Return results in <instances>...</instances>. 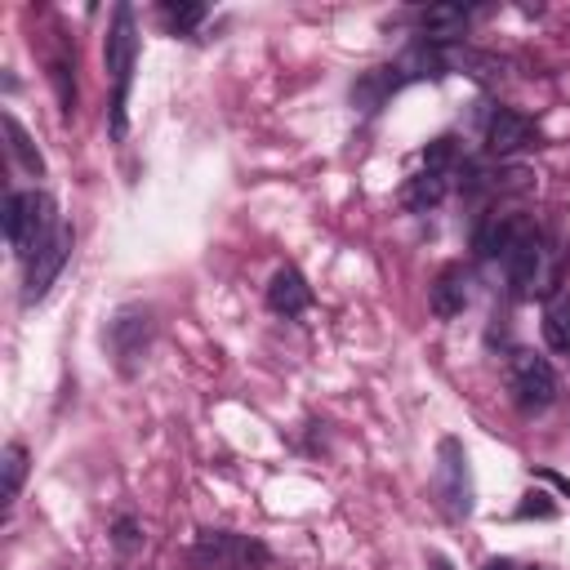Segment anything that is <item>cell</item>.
Wrapping results in <instances>:
<instances>
[{
    "label": "cell",
    "mask_w": 570,
    "mask_h": 570,
    "mask_svg": "<svg viewBox=\"0 0 570 570\" xmlns=\"http://www.w3.org/2000/svg\"><path fill=\"white\" fill-rule=\"evenodd\" d=\"M450 71V62H445V53L436 49V45H428V40H414L401 58H392L387 67H374V71H365L356 85H352V98L365 107V111H374L387 94H396V89H405V85H414V80H441Z\"/></svg>",
    "instance_id": "6da1fadb"
},
{
    "label": "cell",
    "mask_w": 570,
    "mask_h": 570,
    "mask_svg": "<svg viewBox=\"0 0 570 570\" xmlns=\"http://www.w3.org/2000/svg\"><path fill=\"white\" fill-rule=\"evenodd\" d=\"M102 62L111 71V138H125L129 129V80H134V62H138V27H134V9L116 4L107 40H102Z\"/></svg>",
    "instance_id": "7a4b0ae2"
},
{
    "label": "cell",
    "mask_w": 570,
    "mask_h": 570,
    "mask_svg": "<svg viewBox=\"0 0 570 570\" xmlns=\"http://www.w3.org/2000/svg\"><path fill=\"white\" fill-rule=\"evenodd\" d=\"M58 205L49 191H13L4 200V236H9V249L27 263L36 249L49 245V236L58 232Z\"/></svg>",
    "instance_id": "3957f363"
},
{
    "label": "cell",
    "mask_w": 570,
    "mask_h": 570,
    "mask_svg": "<svg viewBox=\"0 0 570 570\" xmlns=\"http://www.w3.org/2000/svg\"><path fill=\"white\" fill-rule=\"evenodd\" d=\"M503 379H508V396L521 414H543L552 401H557V370L548 356L530 352V347H517L503 365Z\"/></svg>",
    "instance_id": "277c9868"
},
{
    "label": "cell",
    "mask_w": 570,
    "mask_h": 570,
    "mask_svg": "<svg viewBox=\"0 0 570 570\" xmlns=\"http://www.w3.org/2000/svg\"><path fill=\"white\" fill-rule=\"evenodd\" d=\"M503 276H508V285H512V294L517 298H530V294H539V289H548L543 285V263H548V245H543V236L534 232V223H525L521 218V227H517V236L508 240V249H503Z\"/></svg>",
    "instance_id": "5b68a950"
},
{
    "label": "cell",
    "mask_w": 570,
    "mask_h": 570,
    "mask_svg": "<svg viewBox=\"0 0 570 570\" xmlns=\"http://www.w3.org/2000/svg\"><path fill=\"white\" fill-rule=\"evenodd\" d=\"M436 494L445 503L450 517H472V468H468V450L459 436H441L436 445Z\"/></svg>",
    "instance_id": "8992f818"
},
{
    "label": "cell",
    "mask_w": 570,
    "mask_h": 570,
    "mask_svg": "<svg viewBox=\"0 0 570 570\" xmlns=\"http://www.w3.org/2000/svg\"><path fill=\"white\" fill-rule=\"evenodd\" d=\"M71 240H76V236H71V227L62 223V227L49 236V245L27 258V276H22V303H27V307L40 303V298L53 289V281L62 276V267H67V258H71Z\"/></svg>",
    "instance_id": "52a82bcc"
},
{
    "label": "cell",
    "mask_w": 570,
    "mask_h": 570,
    "mask_svg": "<svg viewBox=\"0 0 570 570\" xmlns=\"http://www.w3.org/2000/svg\"><path fill=\"white\" fill-rule=\"evenodd\" d=\"M534 138H539L534 120L521 116V111H512V107H494L490 120H485V151L490 156H512V151L530 147Z\"/></svg>",
    "instance_id": "ba28073f"
},
{
    "label": "cell",
    "mask_w": 570,
    "mask_h": 570,
    "mask_svg": "<svg viewBox=\"0 0 570 570\" xmlns=\"http://www.w3.org/2000/svg\"><path fill=\"white\" fill-rule=\"evenodd\" d=\"M414 22H419V40L450 45V40H459L468 31V9L463 4H428V9L414 13Z\"/></svg>",
    "instance_id": "9c48e42d"
},
{
    "label": "cell",
    "mask_w": 570,
    "mask_h": 570,
    "mask_svg": "<svg viewBox=\"0 0 570 570\" xmlns=\"http://www.w3.org/2000/svg\"><path fill=\"white\" fill-rule=\"evenodd\" d=\"M307 303H312V289H307L303 272L298 267H276L272 281H267V307L276 316H298V312H307Z\"/></svg>",
    "instance_id": "30bf717a"
},
{
    "label": "cell",
    "mask_w": 570,
    "mask_h": 570,
    "mask_svg": "<svg viewBox=\"0 0 570 570\" xmlns=\"http://www.w3.org/2000/svg\"><path fill=\"white\" fill-rule=\"evenodd\" d=\"M428 303H432V312H436L441 321H454V316L468 307V267H463V263H445V267L436 272V281H432Z\"/></svg>",
    "instance_id": "8fae6325"
},
{
    "label": "cell",
    "mask_w": 570,
    "mask_h": 570,
    "mask_svg": "<svg viewBox=\"0 0 570 570\" xmlns=\"http://www.w3.org/2000/svg\"><path fill=\"white\" fill-rule=\"evenodd\" d=\"M517 227H521L517 214H485V218L476 223V232H472V249H476L481 258H503V249H508V240L517 236Z\"/></svg>",
    "instance_id": "7c38bea8"
},
{
    "label": "cell",
    "mask_w": 570,
    "mask_h": 570,
    "mask_svg": "<svg viewBox=\"0 0 570 570\" xmlns=\"http://www.w3.org/2000/svg\"><path fill=\"white\" fill-rule=\"evenodd\" d=\"M0 125H4V138H9V156L18 160V169H22V174H31V178H40V174H45V156L36 151L31 134L18 125V116H13V111H4V116H0Z\"/></svg>",
    "instance_id": "4fadbf2b"
},
{
    "label": "cell",
    "mask_w": 570,
    "mask_h": 570,
    "mask_svg": "<svg viewBox=\"0 0 570 570\" xmlns=\"http://www.w3.org/2000/svg\"><path fill=\"white\" fill-rule=\"evenodd\" d=\"M441 196H445V174H432V169H423V174L405 178V187H401V205H405L410 214L432 209Z\"/></svg>",
    "instance_id": "5bb4252c"
},
{
    "label": "cell",
    "mask_w": 570,
    "mask_h": 570,
    "mask_svg": "<svg viewBox=\"0 0 570 570\" xmlns=\"http://www.w3.org/2000/svg\"><path fill=\"white\" fill-rule=\"evenodd\" d=\"M543 338L552 352H570V294H552L543 307Z\"/></svg>",
    "instance_id": "9a60e30c"
},
{
    "label": "cell",
    "mask_w": 570,
    "mask_h": 570,
    "mask_svg": "<svg viewBox=\"0 0 570 570\" xmlns=\"http://www.w3.org/2000/svg\"><path fill=\"white\" fill-rule=\"evenodd\" d=\"M0 468H4V503H13L22 481H27V450L18 441H9L4 454H0Z\"/></svg>",
    "instance_id": "2e32d148"
},
{
    "label": "cell",
    "mask_w": 570,
    "mask_h": 570,
    "mask_svg": "<svg viewBox=\"0 0 570 570\" xmlns=\"http://www.w3.org/2000/svg\"><path fill=\"white\" fill-rule=\"evenodd\" d=\"M76 67L67 62V58H53L49 62V80H53V94H58V111L62 116H71L76 111V76H71Z\"/></svg>",
    "instance_id": "e0dca14e"
},
{
    "label": "cell",
    "mask_w": 570,
    "mask_h": 570,
    "mask_svg": "<svg viewBox=\"0 0 570 570\" xmlns=\"http://www.w3.org/2000/svg\"><path fill=\"white\" fill-rule=\"evenodd\" d=\"M160 18L178 31H191L200 18H205V4H160Z\"/></svg>",
    "instance_id": "ac0fdd59"
},
{
    "label": "cell",
    "mask_w": 570,
    "mask_h": 570,
    "mask_svg": "<svg viewBox=\"0 0 570 570\" xmlns=\"http://www.w3.org/2000/svg\"><path fill=\"white\" fill-rule=\"evenodd\" d=\"M517 517H557V503H548V494H525Z\"/></svg>",
    "instance_id": "d6986e66"
},
{
    "label": "cell",
    "mask_w": 570,
    "mask_h": 570,
    "mask_svg": "<svg viewBox=\"0 0 570 570\" xmlns=\"http://www.w3.org/2000/svg\"><path fill=\"white\" fill-rule=\"evenodd\" d=\"M116 543H120L125 552L138 543V534H134V521H129V517H120V521H116Z\"/></svg>",
    "instance_id": "ffe728a7"
},
{
    "label": "cell",
    "mask_w": 570,
    "mask_h": 570,
    "mask_svg": "<svg viewBox=\"0 0 570 570\" xmlns=\"http://www.w3.org/2000/svg\"><path fill=\"white\" fill-rule=\"evenodd\" d=\"M534 476H543V481H552V485H557L561 494H570V476H561V472H552V468H539Z\"/></svg>",
    "instance_id": "44dd1931"
},
{
    "label": "cell",
    "mask_w": 570,
    "mask_h": 570,
    "mask_svg": "<svg viewBox=\"0 0 570 570\" xmlns=\"http://www.w3.org/2000/svg\"><path fill=\"white\" fill-rule=\"evenodd\" d=\"M481 570H517V566H512V561H508V557H490V561H485V566H481Z\"/></svg>",
    "instance_id": "7402d4cb"
},
{
    "label": "cell",
    "mask_w": 570,
    "mask_h": 570,
    "mask_svg": "<svg viewBox=\"0 0 570 570\" xmlns=\"http://www.w3.org/2000/svg\"><path fill=\"white\" fill-rule=\"evenodd\" d=\"M428 570H454V566H450L441 552H428Z\"/></svg>",
    "instance_id": "603a6c76"
},
{
    "label": "cell",
    "mask_w": 570,
    "mask_h": 570,
    "mask_svg": "<svg viewBox=\"0 0 570 570\" xmlns=\"http://www.w3.org/2000/svg\"><path fill=\"white\" fill-rule=\"evenodd\" d=\"M223 570H254L249 561H232V566H223Z\"/></svg>",
    "instance_id": "cb8c5ba5"
}]
</instances>
